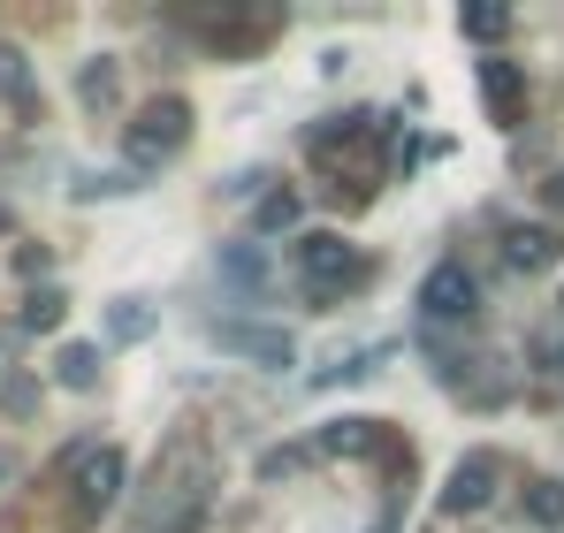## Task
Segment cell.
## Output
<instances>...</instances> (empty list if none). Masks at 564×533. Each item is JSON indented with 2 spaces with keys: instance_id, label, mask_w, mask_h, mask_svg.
Masks as SVG:
<instances>
[{
  "instance_id": "cell-1",
  "label": "cell",
  "mask_w": 564,
  "mask_h": 533,
  "mask_svg": "<svg viewBox=\"0 0 564 533\" xmlns=\"http://www.w3.org/2000/svg\"><path fill=\"white\" fill-rule=\"evenodd\" d=\"M381 130H389V115H375V107H351V115L313 122L305 153H313V168H328V176H344L351 191H367V176H375V153H381Z\"/></svg>"
},
{
  "instance_id": "cell-2",
  "label": "cell",
  "mask_w": 564,
  "mask_h": 533,
  "mask_svg": "<svg viewBox=\"0 0 564 533\" xmlns=\"http://www.w3.org/2000/svg\"><path fill=\"white\" fill-rule=\"evenodd\" d=\"M297 282H305L313 297H351V290L367 282V260H359V244L313 229V237H297Z\"/></svg>"
},
{
  "instance_id": "cell-3",
  "label": "cell",
  "mask_w": 564,
  "mask_h": 533,
  "mask_svg": "<svg viewBox=\"0 0 564 533\" xmlns=\"http://www.w3.org/2000/svg\"><path fill=\"white\" fill-rule=\"evenodd\" d=\"M184 138H191V99L161 91V99H145V107L130 115V130H122V153H130L138 168H153V161H169Z\"/></svg>"
},
{
  "instance_id": "cell-4",
  "label": "cell",
  "mask_w": 564,
  "mask_h": 533,
  "mask_svg": "<svg viewBox=\"0 0 564 533\" xmlns=\"http://www.w3.org/2000/svg\"><path fill=\"white\" fill-rule=\"evenodd\" d=\"M420 313L427 320H473L480 313V282H473L466 260H435L427 282H420Z\"/></svg>"
},
{
  "instance_id": "cell-5",
  "label": "cell",
  "mask_w": 564,
  "mask_h": 533,
  "mask_svg": "<svg viewBox=\"0 0 564 533\" xmlns=\"http://www.w3.org/2000/svg\"><path fill=\"white\" fill-rule=\"evenodd\" d=\"M496 480H503V457L496 449H466L458 465H451V488H443V511H480L488 496H496Z\"/></svg>"
},
{
  "instance_id": "cell-6",
  "label": "cell",
  "mask_w": 564,
  "mask_h": 533,
  "mask_svg": "<svg viewBox=\"0 0 564 533\" xmlns=\"http://www.w3.org/2000/svg\"><path fill=\"white\" fill-rule=\"evenodd\" d=\"M564 237L550 221H503V266L511 274H542V266H557Z\"/></svg>"
},
{
  "instance_id": "cell-7",
  "label": "cell",
  "mask_w": 564,
  "mask_h": 533,
  "mask_svg": "<svg viewBox=\"0 0 564 533\" xmlns=\"http://www.w3.org/2000/svg\"><path fill=\"white\" fill-rule=\"evenodd\" d=\"M480 99H488V115L503 122V130H519L527 122V77H519V62H480Z\"/></svg>"
},
{
  "instance_id": "cell-8",
  "label": "cell",
  "mask_w": 564,
  "mask_h": 533,
  "mask_svg": "<svg viewBox=\"0 0 564 533\" xmlns=\"http://www.w3.org/2000/svg\"><path fill=\"white\" fill-rule=\"evenodd\" d=\"M115 496H122V449H85V465H77V511L99 519Z\"/></svg>"
},
{
  "instance_id": "cell-9",
  "label": "cell",
  "mask_w": 564,
  "mask_h": 533,
  "mask_svg": "<svg viewBox=\"0 0 564 533\" xmlns=\"http://www.w3.org/2000/svg\"><path fill=\"white\" fill-rule=\"evenodd\" d=\"M184 23L198 31V39H214V46H229V54L275 31V15H245V8H237V15H184Z\"/></svg>"
},
{
  "instance_id": "cell-10",
  "label": "cell",
  "mask_w": 564,
  "mask_h": 533,
  "mask_svg": "<svg viewBox=\"0 0 564 533\" xmlns=\"http://www.w3.org/2000/svg\"><path fill=\"white\" fill-rule=\"evenodd\" d=\"M221 344L245 358H260V366H290V336L282 328H252V320H237V328H221Z\"/></svg>"
},
{
  "instance_id": "cell-11",
  "label": "cell",
  "mask_w": 564,
  "mask_h": 533,
  "mask_svg": "<svg viewBox=\"0 0 564 533\" xmlns=\"http://www.w3.org/2000/svg\"><path fill=\"white\" fill-rule=\"evenodd\" d=\"M0 99H8L15 115H39V85H31V62H23V46H0Z\"/></svg>"
},
{
  "instance_id": "cell-12",
  "label": "cell",
  "mask_w": 564,
  "mask_h": 533,
  "mask_svg": "<svg viewBox=\"0 0 564 533\" xmlns=\"http://www.w3.org/2000/svg\"><path fill=\"white\" fill-rule=\"evenodd\" d=\"M54 381H62V389H93V381H99V351H93V344H62Z\"/></svg>"
},
{
  "instance_id": "cell-13",
  "label": "cell",
  "mask_w": 564,
  "mask_h": 533,
  "mask_svg": "<svg viewBox=\"0 0 564 533\" xmlns=\"http://www.w3.org/2000/svg\"><path fill=\"white\" fill-rule=\"evenodd\" d=\"M527 519L534 526H564V480H527Z\"/></svg>"
},
{
  "instance_id": "cell-14",
  "label": "cell",
  "mask_w": 564,
  "mask_h": 533,
  "mask_svg": "<svg viewBox=\"0 0 564 533\" xmlns=\"http://www.w3.org/2000/svg\"><path fill=\"white\" fill-rule=\"evenodd\" d=\"M375 420H336V427H328V435H321V443L336 449V457H367V449H375Z\"/></svg>"
},
{
  "instance_id": "cell-15",
  "label": "cell",
  "mask_w": 564,
  "mask_h": 533,
  "mask_svg": "<svg viewBox=\"0 0 564 533\" xmlns=\"http://www.w3.org/2000/svg\"><path fill=\"white\" fill-rule=\"evenodd\" d=\"M62 313H69L62 290H31V297H23V328H62Z\"/></svg>"
},
{
  "instance_id": "cell-16",
  "label": "cell",
  "mask_w": 564,
  "mask_h": 533,
  "mask_svg": "<svg viewBox=\"0 0 564 533\" xmlns=\"http://www.w3.org/2000/svg\"><path fill=\"white\" fill-rule=\"evenodd\" d=\"M77 91H85V107H115V62H107V54H99V62H85Z\"/></svg>"
},
{
  "instance_id": "cell-17",
  "label": "cell",
  "mask_w": 564,
  "mask_h": 533,
  "mask_svg": "<svg viewBox=\"0 0 564 533\" xmlns=\"http://www.w3.org/2000/svg\"><path fill=\"white\" fill-rule=\"evenodd\" d=\"M115 336H122V344H138V336H153V313H145L138 297H122V305H115Z\"/></svg>"
},
{
  "instance_id": "cell-18",
  "label": "cell",
  "mask_w": 564,
  "mask_h": 533,
  "mask_svg": "<svg viewBox=\"0 0 564 533\" xmlns=\"http://www.w3.org/2000/svg\"><path fill=\"white\" fill-rule=\"evenodd\" d=\"M0 404H8L15 420H31V412H39V381H31V373H8V389H0Z\"/></svg>"
},
{
  "instance_id": "cell-19",
  "label": "cell",
  "mask_w": 564,
  "mask_h": 533,
  "mask_svg": "<svg viewBox=\"0 0 564 533\" xmlns=\"http://www.w3.org/2000/svg\"><path fill=\"white\" fill-rule=\"evenodd\" d=\"M466 31L473 39H503V8H466Z\"/></svg>"
},
{
  "instance_id": "cell-20",
  "label": "cell",
  "mask_w": 564,
  "mask_h": 533,
  "mask_svg": "<svg viewBox=\"0 0 564 533\" xmlns=\"http://www.w3.org/2000/svg\"><path fill=\"white\" fill-rule=\"evenodd\" d=\"M290 214H297V198H290V191H275V198L260 206V229H290Z\"/></svg>"
},
{
  "instance_id": "cell-21",
  "label": "cell",
  "mask_w": 564,
  "mask_h": 533,
  "mask_svg": "<svg viewBox=\"0 0 564 533\" xmlns=\"http://www.w3.org/2000/svg\"><path fill=\"white\" fill-rule=\"evenodd\" d=\"M542 198H550V214H564V168H557L550 183H542Z\"/></svg>"
},
{
  "instance_id": "cell-22",
  "label": "cell",
  "mask_w": 564,
  "mask_h": 533,
  "mask_svg": "<svg viewBox=\"0 0 564 533\" xmlns=\"http://www.w3.org/2000/svg\"><path fill=\"white\" fill-rule=\"evenodd\" d=\"M557 381H564V344H557Z\"/></svg>"
},
{
  "instance_id": "cell-23",
  "label": "cell",
  "mask_w": 564,
  "mask_h": 533,
  "mask_svg": "<svg viewBox=\"0 0 564 533\" xmlns=\"http://www.w3.org/2000/svg\"><path fill=\"white\" fill-rule=\"evenodd\" d=\"M0 480H8V449H0Z\"/></svg>"
}]
</instances>
